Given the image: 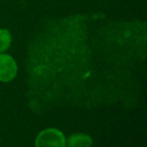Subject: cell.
Here are the masks:
<instances>
[{"instance_id":"2","label":"cell","mask_w":147,"mask_h":147,"mask_svg":"<svg viewBox=\"0 0 147 147\" xmlns=\"http://www.w3.org/2000/svg\"><path fill=\"white\" fill-rule=\"evenodd\" d=\"M17 74V64L13 57L8 54L0 53V81L9 82Z\"/></svg>"},{"instance_id":"4","label":"cell","mask_w":147,"mask_h":147,"mask_svg":"<svg viewBox=\"0 0 147 147\" xmlns=\"http://www.w3.org/2000/svg\"><path fill=\"white\" fill-rule=\"evenodd\" d=\"M11 34L9 30L0 29V53H3L9 48L11 44Z\"/></svg>"},{"instance_id":"1","label":"cell","mask_w":147,"mask_h":147,"mask_svg":"<svg viewBox=\"0 0 147 147\" xmlns=\"http://www.w3.org/2000/svg\"><path fill=\"white\" fill-rule=\"evenodd\" d=\"M36 147H66V136L57 128H47L36 136Z\"/></svg>"},{"instance_id":"3","label":"cell","mask_w":147,"mask_h":147,"mask_svg":"<svg viewBox=\"0 0 147 147\" xmlns=\"http://www.w3.org/2000/svg\"><path fill=\"white\" fill-rule=\"evenodd\" d=\"M68 147H91L93 145V139L89 134L86 133H74L66 140Z\"/></svg>"}]
</instances>
